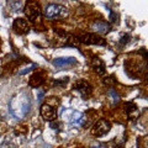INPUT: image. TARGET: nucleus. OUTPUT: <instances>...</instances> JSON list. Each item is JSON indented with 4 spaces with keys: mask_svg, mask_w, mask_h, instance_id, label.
Returning a JSON list of instances; mask_svg holds the SVG:
<instances>
[{
    "mask_svg": "<svg viewBox=\"0 0 148 148\" xmlns=\"http://www.w3.org/2000/svg\"><path fill=\"white\" fill-rule=\"evenodd\" d=\"M31 106V95L27 91H21L11 98L9 103V111L15 119L20 120L30 114Z\"/></svg>",
    "mask_w": 148,
    "mask_h": 148,
    "instance_id": "nucleus-1",
    "label": "nucleus"
},
{
    "mask_svg": "<svg viewBox=\"0 0 148 148\" xmlns=\"http://www.w3.org/2000/svg\"><path fill=\"white\" fill-rule=\"evenodd\" d=\"M45 15L47 18L56 20V18L66 17L68 15V10H67V8L58 5V4H49L45 9Z\"/></svg>",
    "mask_w": 148,
    "mask_h": 148,
    "instance_id": "nucleus-2",
    "label": "nucleus"
},
{
    "mask_svg": "<svg viewBox=\"0 0 148 148\" xmlns=\"http://www.w3.org/2000/svg\"><path fill=\"white\" fill-rule=\"evenodd\" d=\"M109 130H110V123L106 120H100V121H98L94 125V127L91 130V133L94 136L100 137V136L106 135L109 132Z\"/></svg>",
    "mask_w": 148,
    "mask_h": 148,
    "instance_id": "nucleus-3",
    "label": "nucleus"
},
{
    "mask_svg": "<svg viewBox=\"0 0 148 148\" xmlns=\"http://www.w3.org/2000/svg\"><path fill=\"white\" fill-rule=\"evenodd\" d=\"M25 14H26V16L29 17L31 21H35L36 18L41 15L40 5L37 3H29V4H26Z\"/></svg>",
    "mask_w": 148,
    "mask_h": 148,
    "instance_id": "nucleus-4",
    "label": "nucleus"
},
{
    "mask_svg": "<svg viewBox=\"0 0 148 148\" xmlns=\"http://www.w3.org/2000/svg\"><path fill=\"white\" fill-rule=\"evenodd\" d=\"M12 29L15 30L16 34H20V35H24V34H27L30 30V26H29V22H27L25 18H21L18 17L14 21L12 24Z\"/></svg>",
    "mask_w": 148,
    "mask_h": 148,
    "instance_id": "nucleus-5",
    "label": "nucleus"
},
{
    "mask_svg": "<svg viewBox=\"0 0 148 148\" xmlns=\"http://www.w3.org/2000/svg\"><path fill=\"white\" fill-rule=\"evenodd\" d=\"M41 115H42V117L45 120H47V121H53V120L57 117V111L49 104H43L42 108H41Z\"/></svg>",
    "mask_w": 148,
    "mask_h": 148,
    "instance_id": "nucleus-6",
    "label": "nucleus"
},
{
    "mask_svg": "<svg viewBox=\"0 0 148 148\" xmlns=\"http://www.w3.org/2000/svg\"><path fill=\"white\" fill-rule=\"evenodd\" d=\"M74 89H75L79 94L82 95V98L86 99L88 96L91 94V86L89 85V83H86L85 80H79L77 82L75 86H74Z\"/></svg>",
    "mask_w": 148,
    "mask_h": 148,
    "instance_id": "nucleus-7",
    "label": "nucleus"
},
{
    "mask_svg": "<svg viewBox=\"0 0 148 148\" xmlns=\"http://www.w3.org/2000/svg\"><path fill=\"white\" fill-rule=\"evenodd\" d=\"M53 64L57 68H67L77 64V59L74 57H63V58H56L53 61Z\"/></svg>",
    "mask_w": 148,
    "mask_h": 148,
    "instance_id": "nucleus-8",
    "label": "nucleus"
},
{
    "mask_svg": "<svg viewBox=\"0 0 148 148\" xmlns=\"http://www.w3.org/2000/svg\"><path fill=\"white\" fill-rule=\"evenodd\" d=\"M80 42L85 43V45H101V46H105V41L100 37L92 35V34H89V35H85L79 38Z\"/></svg>",
    "mask_w": 148,
    "mask_h": 148,
    "instance_id": "nucleus-9",
    "label": "nucleus"
},
{
    "mask_svg": "<svg viewBox=\"0 0 148 148\" xmlns=\"http://www.w3.org/2000/svg\"><path fill=\"white\" fill-rule=\"evenodd\" d=\"M43 83H45L43 73H38V72L35 73V74H32L31 78H30V80H29V84L32 88H37V86L42 85Z\"/></svg>",
    "mask_w": 148,
    "mask_h": 148,
    "instance_id": "nucleus-10",
    "label": "nucleus"
},
{
    "mask_svg": "<svg viewBox=\"0 0 148 148\" xmlns=\"http://www.w3.org/2000/svg\"><path fill=\"white\" fill-rule=\"evenodd\" d=\"M85 122V117H84V115H83L82 112H79V111H75V112L73 114V117L71 120V123L73 125V126H77V127H79V126H83Z\"/></svg>",
    "mask_w": 148,
    "mask_h": 148,
    "instance_id": "nucleus-11",
    "label": "nucleus"
},
{
    "mask_svg": "<svg viewBox=\"0 0 148 148\" xmlns=\"http://www.w3.org/2000/svg\"><path fill=\"white\" fill-rule=\"evenodd\" d=\"M109 29H110L109 25L103 21H96V22H94V25H92V30L95 32H99V34H105V32L109 31Z\"/></svg>",
    "mask_w": 148,
    "mask_h": 148,
    "instance_id": "nucleus-12",
    "label": "nucleus"
},
{
    "mask_svg": "<svg viewBox=\"0 0 148 148\" xmlns=\"http://www.w3.org/2000/svg\"><path fill=\"white\" fill-rule=\"evenodd\" d=\"M92 68L95 69V72H98L99 74H104L105 73V64L101 59H95L92 63Z\"/></svg>",
    "mask_w": 148,
    "mask_h": 148,
    "instance_id": "nucleus-13",
    "label": "nucleus"
},
{
    "mask_svg": "<svg viewBox=\"0 0 148 148\" xmlns=\"http://www.w3.org/2000/svg\"><path fill=\"white\" fill-rule=\"evenodd\" d=\"M109 95L112 98V100H114V104H117L119 103V100H120V96H119V94L116 91H115V89H110L109 90Z\"/></svg>",
    "mask_w": 148,
    "mask_h": 148,
    "instance_id": "nucleus-14",
    "label": "nucleus"
},
{
    "mask_svg": "<svg viewBox=\"0 0 148 148\" xmlns=\"http://www.w3.org/2000/svg\"><path fill=\"white\" fill-rule=\"evenodd\" d=\"M68 80H69V78H63L62 80H54V83H53V85H56V86H66L67 85V83H68Z\"/></svg>",
    "mask_w": 148,
    "mask_h": 148,
    "instance_id": "nucleus-15",
    "label": "nucleus"
},
{
    "mask_svg": "<svg viewBox=\"0 0 148 148\" xmlns=\"http://www.w3.org/2000/svg\"><path fill=\"white\" fill-rule=\"evenodd\" d=\"M35 68H37V64H32V66H30V67L25 68L24 71H21V72H20V75H25V74H27L29 72H31L32 69H35Z\"/></svg>",
    "mask_w": 148,
    "mask_h": 148,
    "instance_id": "nucleus-16",
    "label": "nucleus"
},
{
    "mask_svg": "<svg viewBox=\"0 0 148 148\" xmlns=\"http://www.w3.org/2000/svg\"><path fill=\"white\" fill-rule=\"evenodd\" d=\"M109 14H110V21L111 22H115L119 18V15L117 14H115L114 10H111V9H109Z\"/></svg>",
    "mask_w": 148,
    "mask_h": 148,
    "instance_id": "nucleus-17",
    "label": "nucleus"
},
{
    "mask_svg": "<svg viewBox=\"0 0 148 148\" xmlns=\"http://www.w3.org/2000/svg\"><path fill=\"white\" fill-rule=\"evenodd\" d=\"M128 41H130V36L128 35H123L121 37V40H120V43H121V46H123V45H126Z\"/></svg>",
    "mask_w": 148,
    "mask_h": 148,
    "instance_id": "nucleus-18",
    "label": "nucleus"
},
{
    "mask_svg": "<svg viewBox=\"0 0 148 148\" xmlns=\"http://www.w3.org/2000/svg\"><path fill=\"white\" fill-rule=\"evenodd\" d=\"M10 6H14V11H18L21 8V3L17 1V3H10Z\"/></svg>",
    "mask_w": 148,
    "mask_h": 148,
    "instance_id": "nucleus-19",
    "label": "nucleus"
},
{
    "mask_svg": "<svg viewBox=\"0 0 148 148\" xmlns=\"http://www.w3.org/2000/svg\"><path fill=\"white\" fill-rule=\"evenodd\" d=\"M43 96H45V91H42V90H41V91H38V92H37V100H38V103H40V101H42Z\"/></svg>",
    "mask_w": 148,
    "mask_h": 148,
    "instance_id": "nucleus-20",
    "label": "nucleus"
},
{
    "mask_svg": "<svg viewBox=\"0 0 148 148\" xmlns=\"http://www.w3.org/2000/svg\"><path fill=\"white\" fill-rule=\"evenodd\" d=\"M90 148H108V146H106V145H101V143H99V145H92Z\"/></svg>",
    "mask_w": 148,
    "mask_h": 148,
    "instance_id": "nucleus-21",
    "label": "nucleus"
},
{
    "mask_svg": "<svg viewBox=\"0 0 148 148\" xmlns=\"http://www.w3.org/2000/svg\"><path fill=\"white\" fill-rule=\"evenodd\" d=\"M0 133H1V131H0Z\"/></svg>",
    "mask_w": 148,
    "mask_h": 148,
    "instance_id": "nucleus-22",
    "label": "nucleus"
}]
</instances>
